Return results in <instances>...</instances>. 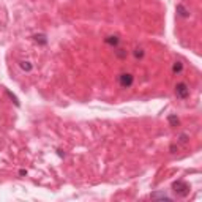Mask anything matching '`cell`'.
Returning a JSON list of instances; mask_svg holds the SVG:
<instances>
[{
  "instance_id": "1",
  "label": "cell",
  "mask_w": 202,
  "mask_h": 202,
  "mask_svg": "<svg viewBox=\"0 0 202 202\" xmlns=\"http://www.w3.org/2000/svg\"><path fill=\"white\" fill-rule=\"evenodd\" d=\"M172 189L174 193L177 196H180V197H186V196L189 194V185L188 183H185L183 180H177L172 183Z\"/></svg>"
},
{
  "instance_id": "2",
  "label": "cell",
  "mask_w": 202,
  "mask_h": 202,
  "mask_svg": "<svg viewBox=\"0 0 202 202\" xmlns=\"http://www.w3.org/2000/svg\"><path fill=\"white\" fill-rule=\"evenodd\" d=\"M133 82H134V77L130 73H122L119 76V84H120L122 89H130L133 85Z\"/></svg>"
},
{
  "instance_id": "3",
  "label": "cell",
  "mask_w": 202,
  "mask_h": 202,
  "mask_svg": "<svg viewBox=\"0 0 202 202\" xmlns=\"http://www.w3.org/2000/svg\"><path fill=\"white\" fill-rule=\"evenodd\" d=\"M175 95L177 98H180V100H186L189 96V89L185 82H179L175 85Z\"/></svg>"
},
{
  "instance_id": "4",
  "label": "cell",
  "mask_w": 202,
  "mask_h": 202,
  "mask_svg": "<svg viewBox=\"0 0 202 202\" xmlns=\"http://www.w3.org/2000/svg\"><path fill=\"white\" fill-rule=\"evenodd\" d=\"M152 199H155V200H167V202H170L172 200V197H170V196H167L166 193H152V196H150Z\"/></svg>"
},
{
  "instance_id": "5",
  "label": "cell",
  "mask_w": 202,
  "mask_h": 202,
  "mask_svg": "<svg viewBox=\"0 0 202 202\" xmlns=\"http://www.w3.org/2000/svg\"><path fill=\"white\" fill-rule=\"evenodd\" d=\"M104 43L109 46H114V47H117L119 46V43H120V38L117 35H111V36H106L104 38Z\"/></svg>"
},
{
  "instance_id": "6",
  "label": "cell",
  "mask_w": 202,
  "mask_h": 202,
  "mask_svg": "<svg viewBox=\"0 0 202 202\" xmlns=\"http://www.w3.org/2000/svg\"><path fill=\"white\" fill-rule=\"evenodd\" d=\"M177 14H179L180 17H189V14H191V13H189V11L185 8V7H183V5L182 3H179V5H177Z\"/></svg>"
},
{
  "instance_id": "7",
  "label": "cell",
  "mask_w": 202,
  "mask_h": 202,
  "mask_svg": "<svg viewBox=\"0 0 202 202\" xmlns=\"http://www.w3.org/2000/svg\"><path fill=\"white\" fill-rule=\"evenodd\" d=\"M33 40L38 43V44H41V46H44V44H47V38H46V35H43V33H38V35H35L33 36Z\"/></svg>"
},
{
  "instance_id": "8",
  "label": "cell",
  "mask_w": 202,
  "mask_h": 202,
  "mask_svg": "<svg viewBox=\"0 0 202 202\" xmlns=\"http://www.w3.org/2000/svg\"><path fill=\"white\" fill-rule=\"evenodd\" d=\"M19 66H21L24 71H27V73L33 70V65L30 63V62H26V60H21V62H19Z\"/></svg>"
},
{
  "instance_id": "9",
  "label": "cell",
  "mask_w": 202,
  "mask_h": 202,
  "mask_svg": "<svg viewBox=\"0 0 202 202\" xmlns=\"http://www.w3.org/2000/svg\"><path fill=\"white\" fill-rule=\"evenodd\" d=\"M167 120H169L170 126H179V125H180V120H179V117H177V115H174V114H170L169 117H167Z\"/></svg>"
},
{
  "instance_id": "10",
  "label": "cell",
  "mask_w": 202,
  "mask_h": 202,
  "mask_svg": "<svg viewBox=\"0 0 202 202\" xmlns=\"http://www.w3.org/2000/svg\"><path fill=\"white\" fill-rule=\"evenodd\" d=\"M182 70H183V63L182 62H175L174 66H172V73H174V74H180Z\"/></svg>"
},
{
  "instance_id": "11",
  "label": "cell",
  "mask_w": 202,
  "mask_h": 202,
  "mask_svg": "<svg viewBox=\"0 0 202 202\" xmlns=\"http://www.w3.org/2000/svg\"><path fill=\"white\" fill-rule=\"evenodd\" d=\"M134 57H136V59H142L144 57V49H140V47H136V49H134Z\"/></svg>"
},
{
  "instance_id": "12",
  "label": "cell",
  "mask_w": 202,
  "mask_h": 202,
  "mask_svg": "<svg viewBox=\"0 0 202 202\" xmlns=\"http://www.w3.org/2000/svg\"><path fill=\"white\" fill-rule=\"evenodd\" d=\"M7 95L10 96V100H11V101H13V103H14V104H16V106H19V100H17V96H16V95H13V93H11V92H10V90H7Z\"/></svg>"
},
{
  "instance_id": "13",
  "label": "cell",
  "mask_w": 202,
  "mask_h": 202,
  "mask_svg": "<svg viewBox=\"0 0 202 202\" xmlns=\"http://www.w3.org/2000/svg\"><path fill=\"white\" fill-rule=\"evenodd\" d=\"M115 54H117L119 59H126V51H125V49H117Z\"/></svg>"
},
{
  "instance_id": "14",
  "label": "cell",
  "mask_w": 202,
  "mask_h": 202,
  "mask_svg": "<svg viewBox=\"0 0 202 202\" xmlns=\"http://www.w3.org/2000/svg\"><path fill=\"white\" fill-rule=\"evenodd\" d=\"M180 142L182 144H186L188 142V134H180Z\"/></svg>"
},
{
  "instance_id": "15",
  "label": "cell",
  "mask_w": 202,
  "mask_h": 202,
  "mask_svg": "<svg viewBox=\"0 0 202 202\" xmlns=\"http://www.w3.org/2000/svg\"><path fill=\"white\" fill-rule=\"evenodd\" d=\"M169 150H170V153H175V150H177V145H170V147H169Z\"/></svg>"
},
{
  "instance_id": "16",
  "label": "cell",
  "mask_w": 202,
  "mask_h": 202,
  "mask_svg": "<svg viewBox=\"0 0 202 202\" xmlns=\"http://www.w3.org/2000/svg\"><path fill=\"white\" fill-rule=\"evenodd\" d=\"M19 175H21V177H24V175H27V170H24V169H21V170H19Z\"/></svg>"
}]
</instances>
